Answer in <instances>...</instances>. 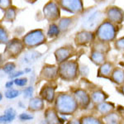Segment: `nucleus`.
<instances>
[{
    "label": "nucleus",
    "mask_w": 124,
    "mask_h": 124,
    "mask_svg": "<svg viewBox=\"0 0 124 124\" xmlns=\"http://www.w3.org/2000/svg\"><path fill=\"white\" fill-rule=\"evenodd\" d=\"M57 110L61 113H72L76 109L75 102L70 96L61 95L57 99Z\"/></svg>",
    "instance_id": "1"
},
{
    "label": "nucleus",
    "mask_w": 124,
    "mask_h": 124,
    "mask_svg": "<svg viewBox=\"0 0 124 124\" xmlns=\"http://www.w3.org/2000/svg\"><path fill=\"white\" fill-rule=\"evenodd\" d=\"M44 41H45L44 35L42 31L41 30H36V31H31L23 38L24 44L28 47H32L40 45V44L43 43Z\"/></svg>",
    "instance_id": "2"
},
{
    "label": "nucleus",
    "mask_w": 124,
    "mask_h": 124,
    "mask_svg": "<svg viewBox=\"0 0 124 124\" xmlns=\"http://www.w3.org/2000/svg\"><path fill=\"white\" fill-rule=\"evenodd\" d=\"M103 14L100 11H95L92 13L83 23L84 29L88 30V31H92L94 30L97 26L101 23L103 20Z\"/></svg>",
    "instance_id": "3"
},
{
    "label": "nucleus",
    "mask_w": 124,
    "mask_h": 124,
    "mask_svg": "<svg viewBox=\"0 0 124 124\" xmlns=\"http://www.w3.org/2000/svg\"><path fill=\"white\" fill-rule=\"evenodd\" d=\"M99 37L100 40L103 41H111L115 37V29L112 24L105 23L99 27Z\"/></svg>",
    "instance_id": "4"
},
{
    "label": "nucleus",
    "mask_w": 124,
    "mask_h": 124,
    "mask_svg": "<svg viewBox=\"0 0 124 124\" xmlns=\"http://www.w3.org/2000/svg\"><path fill=\"white\" fill-rule=\"evenodd\" d=\"M60 73L63 79H73L76 74V65L73 62H66L62 64L60 67Z\"/></svg>",
    "instance_id": "5"
},
{
    "label": "nucleus",
    "mask_w": 124,
    "mask_h": 124,
    "mask_svg": "<svg viewBox=\"0 0 124 124\" xmlns=\"http://www.w3.org/2000/svg\"><path fill=\"white\" fill-rule=\"evenodd\" d=\"M64 9L71 13H79L82 11L81 0H61Z\"/></svg>",
    "instance_id": "6"
},
{
    "label": "nucleus",
    "mask_w": 124,
    "mask_h": 124,
    "mask_svg": "<svg viewBox=\"0 0 124 124\" xmlns=\"http://www.w3.org/2000/svg\"><path fill=\"white\" fill-rule=\"evenodd\" d=\"M23 44L20 42L19 40L14 39L13 41H9L7 46V49H6V52L9 55L10 57L15 56L20 54L22 51H23Z\"/></svg>",
    "instance_id": "7"
},
{
    "label": "nucleus",
    "mask_w": 124,
    "mask_h": 124,
    "mask_svg": "<svg viewBox=\"0 0 124 124\" xmlns=\"http://www.w3.org/2000/svg\"><path fill=\"white\" fill-rule=\"evenodd\" d=\"M44 14L49 20L57 19L60 17V12L57 5L55 3H49L44 8Z\"/></svg>",
    "instance_id": "8"
},
{
    "label": "nucleus",
    "mask_w": 124,
    "mask_h": 124,
    "mask_svg": "<svg viewBox=\"0 0 124 124\" xmlns=\"http://www.w3.org/2000/svg\"><path fill=\"white\" fill-rule=\"evenodd\" d=\"M75 97H76V100L79 105H81L82 107L85 108L87 107L88 104L89 103V96L85 91L83 90H79L75 92Z\"/></svg>",
    "instance_id": "9"
},
{
    "label": "nucleus",
    "mask_w": 124,
    "mask_h": 124,
    "mask_svg": "<svg viewBox=\"0 0 124 124\" xmlns=\"http://www.w3.org/2000/svg\"><path fill=\"white\" fill-rule=\"evenodd\" d=\"M115 9H110L108 12V17L110 20H113L115 23H121L123 19V15L121 14V11L114 8Z\"/></svg>",
    "instance_id": "10"
},
{
    "label": "nucleus",
    "mask_w": 124,
    "mask_h": 124,
    "mask_svg": "<svg viewBox=\"0 0 124 124\" xmlns=\"http://www.w3.org/2000/svg\"><path fill=\"white\" fill-rule=\"evenodd\" d=\"M41 75H44V78L46 79H52L56 75V69L54 66H47L44 67Z\"/></svg>",
    "instance_id": "11"
},
{
    "label": "nucleus",
    "mask_w": 124,
    "mask_h": 124,
    "mask_svg": "<svg viewBox=\"0 0 124 124\" xmlns=\"http://www.w3.org/2000/svg\"><path fill=\"white\" fill-rule=\"evenodd\" d=\"M43 108V102L41 99L38 98H35L30 102L29 109L32 111H37V110H41Z\"/></svg>",
    "instance_id": "12"
},
{
    "label": "nucleus",
    "mask_w": 124,
    "mask_h": 124,
    "mask_svg": "<svg viewBox=\"0 0 124 124\" xmlns=\"http://www.w3.org/2000/svg\"><path fill=\"white\" fill-rule=\"evenodd\" d=\"M57 62H62L70 56V51L66 49H60L55 52Z\"/></svg>",
    "instance_id": "13"
},
{
    "label": "nucleus",
    "mask_w": 124,
    "mask_h": 124,
    "mask_svg": "<svg viewBox=\"0 0 124 124\" xmlns=\"http://www.w3.org/2000/svg\"><path fill=\"white\" fill-rule=\"evenodd\" d=\"M41 95L48 102H52L54 98V89L51 87H46L41 91Z\"/></svg>",
    "instance_id": "14"
},
{
    "label": "nucleus",
    "mask_w": 124,
    "mask_h": 124,
    "mask_svg": "<svg viewBox=\"0 0 124 124\" xmlns=\"http://www.w3.org/2000/svg\"><path fill=\"white\" fill-rule=\"evenodd\" d=\"M59 31H60V28L57 27L55 24H51L50 26V28H49V31H48V36L51 37H55L59 34Z\"/></svg>",
    "instance_id": "15"
},
{
    "label": "nucleus",
    "mask_w": 124,
    "mask_h": 124,
    "mask_svg": "<svg viewBox=\"0 0 124 124\" xmlns=\"http://www.w3.org/2000/svg\"><path fill=\"white\" fill-rule=\"evenodd\" d=\"M113 76H114V80L116 83L121 84L123 83L124 80V73L122 70H116L115 73L113 74Z\"/></svg>",
    "instance_id": "16"
},
{
    "label": "nucleus",
    "mask_w": 124,
    "mask_h": 124,
    "mask_svg": "<svg viewBox=\"0 0 124 124\" xmlns=\"http://www.w3.org/2000/svg\"><path fill=\"white\" fill-rule=\"evenodd\" d=\"M19 91L14 90V89H10V90H8L5 93V96L8 99H14V98L19 95Z\"/></svg>",
    "instance_id": "17"
},
{
    "label": "nucleus",
    "mask_w": 124,
    "mask_h": 124,
    "mask_svg": "<svg viewBox=\"0 0 124 124\" xmlns=\"http://www.w3.org/2000/svg\"><path fill=\"white\" fill-rule=\"evenodd\" d=\"M92 58H93V61L95 62V63H103V60H104V58H103V54H100L99 53V55H97V51L96 52H93V55H92Z\"/></svg>",
    "instance_id": "18"
},
{
    "label": "nucleus",
    "mask_w": 124,
    "mask_h": 124,
    "mask_svg": "<svg viewBox=\"0 0 124 124\" xmlns=\"http://www.w3.org/2000/svg\"><path fill=\"white\" fill-rule=\"evenodd\" d=\"M15 14L16 13H15L14 9H13V8H9L7 11V13H6L5 18L7 20H8V21H13V20L15 18Z\"/></svg>",
    "instance_id": "19"
},
{
    "label": "nucleus",
    "mask_w": 124,
    "mask_h": 124,
    "mask_svg": "<svg viewBox=\"0 0 124 124\" xmlns=\"http://www.w3.org/2000/svg\"><path fill=\"white\" fill-rule=\"evenodd\" d=\"M105 98H104L103 93H98V92L93 93V101L96 102V103H101V102H103V100Z\"/></svg>",
    "instance_id": "20"
},
{
    "label": "nucleus",
    "mask_w": 124,
    "mask_h": 124,
    "mask_svg": "<svg viewBox=\"0 0 124 124\" xmlns=\"http://www.w3.org/2000/svg\"><path fill=\"white\" fill-rule=\"evenodd\" d=\"M15 117H12L8 114H5L3 116H0V123H10L12 122Z\"/></svg>",
    "instance_id": "21"
},
{
    "label": "nucleus",
    "mask_w": 124,
    "mask_h": 124,
    "mask_svg": "<svg viewBox=\"0 0 124 124\" xmlns=\"http://www.w3.org/2000/svg\"><path fill=\"white\" fill-rule=\"evenodd\" d=\"M8 41L7 32L3 28L0 27V43H6Z\"/></svg>",
    "instance_id": "22"
},
{
    "label": "nucleus",
    "mask_w": 124,
    "mask_h": 124,
    "mask_svg": "<svg viewBox=\"0 0 124 124\" xmlns=\"http://www.w3.org/2000/svg\"><path fill=\"white\" fill-rule=\"evenodd\" d=\"M70 23V20L68 19V18H65V19H62L61 22L60 23V27L59 28L62 30V31H64L65 29H66L68 27V26H69Z\"/></svg>",
    "instance_id": "23"
},
{
    "label": "nucleus",
    "mask_w": 124,
    "mask_h": 124,
    "mask_svg": "<svg viewBox=\"0 0 124 124\" xmlns=\"http://www.w3.org/2000/svg\"><path fill=\"white\" fill-rule=\"evenodd\" d=\"M15 69V65L14 63H7L3 66V71L6 73H10Z\"/></svg>",
    "instance_id": "24"
},
{
    "label": "nucleus",
    "mask_w": 124,
    "mask_h": 124,
    "mask_svg": "<svg viewBox=\"0 0 124 124\" xmlns=\"http://www.w3.org/2000/svg\"><path fill=\"white\" fill-rule=\"evenodd\" d=\"M11 4L10 0H0V8L2 9H7Z\"/></svg>",
    "instance_id": "25"
},
{
    "label": "nucleus",
    "mask_w": 124,
    "mask_h": 124,
    "mask_svg": "<svg viewBox=\"0 0 124 124\" xmlns=\"http://www.w3.org/2000/svg\"><path fill=\"white\" fill-rule=\"evenodd\" d=\"M110 70H111V67H110V65H103V66L102 67L101 70H100L101 73L103 74V75H108Z\"/></svg>",
    "instance_id": "26"
},
{
    "label": "nucleus",
    "mask_w": 124,
    "mask_h": 124,
    "mask_svg": "<svg viewBox=\"0 0 124 124\" xmlns=\"http://www.w3.org/2000/svg\"><path fill=\"white\" fill-rule=\"evenodd\" d=\"M27 83V79H16L14 80V84L18 86H24Z\"/></svg>",
    "instance_id": "27"
},
{
    "label": "nucleus",
    "mask_w": 124,
    "mask_h": 124,
    "mask_svg": "<svg viewBox=\"0 0 124 124\" xmlns=\"http://www.w3.org/2000/svg\"><path fill=\"white\" fill-rule=\"evenodd\" d=\"M83 121L85 123H99V120L93 118V117H85V118H83Z\"/></svg>",
    "instance_id": "28"
},
{
    "label": "nucleus",
    "mask_w": 124,
    "mask_h": 124,
    "mask_svg": "<svg viewBox=\"0 0 124 124\" xmlns=\"http://www.w3.org/2000/svg\"><path fill=\"white\" fill-rule=\"evenodd\" d=\"M32 88L31 87H29V88H27L23 92H24V97L26 98H28V97H31V94H32Z\"/></svg>",
    "instance_id": "29"
},
{
    "label": "nucleus",
    "mask_w": 124,
    "mask_h": 124,
    "mask_svg": "<svg viewBox=\"0 0 124 124\" xmlns=\"http://www.w3.org/2000/svg\"><path fill=\"white\" fill-rule=\"evenodd\" d=\"M19 118L23 120V121H27V120L32 119V116H30L28 114H27V113H23V114L19 116Z\"/></svg>",
    "instance_id": "30"
},
{
    "label": "nucleus",
    "mask_w": 124,
    "mask_h": 124,
    "mask_svg": "<svg viewBox=\"0 0 124 124\" xmlns=\"http://www.w3.org/2000/svg\"><path fill=\"white\" fill-rule=\"evenodd\" d=\"M4 113H5V114H8V115L12 116V117H14L16 116V112L13 108H9L6 109L4 111Z\"/></svg>",
    "instance_id": "31"
},
{
    "label": "nucleus",
    "mask_w": 124,
    "mask_h": 124,
    "mask_svg": "<svg viewBox=\"0 0 124 124\" xmlns=\"http://www.w3.org/2000/svg\"><path fill=\"white\" fill-rule=\"evenodd\" d=\"M23 74V71H18V72H16V73H14V74H12L11 75H10V78H16V77H18V76H20V75H22Z\"/></svg>",
    "instance_id": "32"
},
{
    "label": "nucleus",
    "mask_w": 124,
    "mask_h": 124,
    "mask_svg": "<svg viewBox=\"0 0 124 124\" xmlns=\"http://www.w3.org/2000/svg\"><path fill=\"white\" fill-rule=\"evenodd\" d=\"M13 84H14V81H9V82H8V83L6 84L5 86H6V88H7V89H10V88L13 86Z\"/></svg>",
    "instance_id": "33"
},
{
    "label": "nucleus",
    "mask_w": 124,
    "mask_h": 124,
    "mask_svg": "<svg viewBox=\"0 0 124 124\" xmlns=\"http://www.w3.org/2000/svg\"><path fill=\"white\" fill-rule=\"evenodd\" d=\"M25 71H26V72H29V71H30V70H29V69H27Z\"/></svg>",
    "instance_id": "34"
},
{
    "label": "nucleus",
    "mask_w": 124,
    "mask_h": 124,
    "mask_svg": "<svg viewBox=\"0 0 124 124\" xmlns=\"http://www.w3.org/2000/svg\"><path fill=\"white\" fill-rule=\"evenodd\" d=\"M1 100H2V94L0 93V101H1Z\"/></svg>",
    "instance_id": "35"
},
{
    "label": "nucleus",
    "mask_w": 124,
    "mask_h": 124,
    "mask_svg": "<svg viewBox=\"0 0 124 124\" xmlns=\"http://www.w3.org/2000/svg\"><path fill=\"white\" fill-rule=\"evenodd\" d=\"M2 62V59H1V55H0V63Z\"/></svg>",
    "instance_id": "36"
},
{
    "label": "nucleus",
    "mask_w": 124,
    "mask_h": 124,
    "mask_svg": "<svg viewBox=\"0 0 124 124\" xmlns=\"http://www.w3.org/2000/svg\"><path fill=\"white\" fill-rule=\"evenodd\" d=\"M123 92H124V88H123Z\"/></svg>",
    "instance_id": "37"
}]
</instances>
